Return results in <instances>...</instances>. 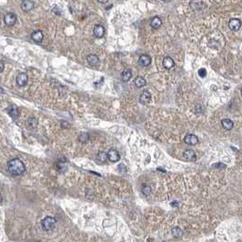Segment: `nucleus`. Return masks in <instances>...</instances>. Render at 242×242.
I'll list each match as a JSON object with an SVG mask.
<instances>
[{
    "instance_id": "f03ea898",
    "label": "nucleus",
    "mask_w": 242,
    "mask_h": 242,
    "mask_svg": "<svg viewBox=\"0 0 242 242\" xmlns=\"http://www.w3.org/2000/svg\"><path fill=\"white\" fill-rule=\"evenodd\" d=\"M56 223V218L53 217H49V216H48V217H46L41 221V226H42V228H43L44 230L48 231V230H51V229L54 228Z\"/></svg>"
},
{
    "instance_id": "c756f323",
    "label": "nucleus",
    "mask_w": 242,
    "mask_h": 242,
    "mask_svg": "<svg viewBox=\"0 0 242 242\" xmlns=\"http://www.w3.org/2000/svg\"><path fill=\"white\" fill-rule=\"evenodd\" d=\"M61 126L63 127V128H68L69 127V124L66 122V121H61Z\"/></svg>"
},
{
    "instance_id": "ddd939ff",
    "label": "nucleus",
    "mask_w": 242,
    "mask_h": 242,
    "mask_svg": "<svg viewBox=\"0 0 242 242\" xmlns=\"http://www.w3.org/2000/svg\"><path fill=\"white\" fill-rule=\"evenodd\" d=\"M241 26V22L240 19L238 18H232L230 19L229 22V27L231 29V30H239L240 27Z\"/></svg>"
},
{
    "instance_id": "6e6552de",
    "label": "nucleus",
    "mask_w": 242,
    "mask_h": 242,
    "mask_svg": "<svg viewBox=\"0 0 242 242\" xmlns=\"http://www.w3.org/2000/svg\"><path fill=\"white\" fill-rule=\"evenodd\" d=\"M184 141L186 144L188 145H190V146H194V145H197L199 143V138L196 135L194 134H188L184 138Z\"/></svg>"
},
{
    "instance_id": "bb28decb",
    "label": "nucleus",
    "mask_w": 242,
    "mask_h": 242,
    "mask_svg": "<svg viewBox=\"0 0 242 242\" xmlns=\"http://www.w3.org/2000/svg\"><path fill=\"white\" fill-rule=\"evenodd\" d=\"M199 75L201 78H204V77L207 75V71H206V69H205V68H201V69H199Z\"/></svg>"
},
{
    "instance_id": "423d86ee",
    "label": "nucleus",
    "mask_w": 242,
    "mask_h": 242,
    "mask_svg": "<svg viewBox=\"0 0 242 242\" xmlns=\"http://www.w3.org/2000/svg\"><path fill=\"white\" fill-rule=\"evenodd\" d=\"M20 7L24 12H29L34 9L35 3L32 0H23L20 5Z\"/></svg>"
},
{
    "instance_id": "b1692460",
    "label": "nucleus",
    "mask_w": 242,
    "mask_h": 242,
    "mask_svg": "<svg viewBox=\"0 0 242 242\" xmlns=\"http://www.w3.org/2000/svg\"><path fill=\"white\" fill-rule=\"evenodd\" d=\"M89 139V135L87 133H82V134L78 137V140L80 142H87Z\"/></svg>"
},
{
    "instance_id": "7ed1b4c3",
    "label": "nucleus",
    "mask_w": 242,
    "mask_h": 242,
    "mask_svg": "<svg viewBox=\"0 0 242 242\" xmlns=\"http://www.w3.org/2000/svg\"><path fill=\"white\" fill-rule=\"evenodd\" d=\"M4 21H5L7 26L13 27L14 25L16 23V14L12 13V12L7 13L5 15V16H4Z\"/></svg>"
},
{
    "instance_id": "aec40b11",
    "label": "nucleus",
    "mask_w": 242,
    "mask_h": 242,
    "mask_svg": "<svg viewBox=\"0 0 242 242\" xmlns=\"http://www.w3.org/2000/svg\"><path fill=\"white\" fill-rule=\"evenodd\" d=\"M134 83L137 87H145L146 84H147L146 80H145L142 77H137L136 79H135Z\"/></svg>"
},
{
    "instance_id": "9b49d317",
    "label": "nucleus",
    "mask_w": 242,
    "mask_h": 242,
    "mask_svg": "<svg viewBox=\"0 0 242 242\" xmlns=\"http://www.w3.org/2000/svg\"><path fill=\"white\" fill-rule=\"evenodd\" d=\"M93 33H94L96 38H101L105 35V27L101 26V25H96L94 27V30H93Z\"/></svg>"
},
{
    "instance_id": "f3484780",
    "label": "nucleus",
    "mask_w": 242,
    "mask_h": 242,
    "mask_svg": "<svg viewBox=\"0 0 242 242\" xmlns=\"http://www.w3.org/2000/svg\"><path fill=\"white\" fill-rule=\"evenodd\" d=\"M221 125L222 127L226 129V130H231L234 127V123L232 122V120H230L229 119H225L221 120Z\"/></svg>"
},
{
    "instance_id": "5701e85b",
    "label": "nucleus",
    "mask_w": 242,
    "mask_h": 242,
    "mask_svg": "<svg viewBox=\"0 0 242 242\" xmlns=\"http://www.w3.org/2000/svg\"><path fill=\"white\" fill-rule=\"evenodd\" d=\"M172 234L174 235V237H176V238H180L183 235V231L181 230L180 228L175 227V228L172 229Z\"/></svg>"
},
{
    "instance_id": "412c9836",
    "label": "nucleus",
    "mask_w": 242,
    "mask_h": 242,
    "mask_svg": "<svg viewBox=\"0 0 242 242\" xmlns=\"http://www.w3.org/2000/svg\"><path fill=\"white\" fill-rule=\"evenodd\" d=\"M96 160L100 163H105V162L108 160V156H107V153L104 152V151H101L97 154L96 156Z\"/></svg>"
},
{
    "instance_id": "a878e982",
    "label": "nucleus",
    "mask_w": 242,
    "mask_h": 242,
    "mask_svg": "<svg viewBox=\"0 0 242 242\" xmlns=\"http://www.w3.org/2000/svg\"><path fill=\"white\" fill-rule=\"evenodd\" d=\"M119 172H121V173H125V172H127V167H126L124 164H119Z\"/></svg>"
},
{
    "instance_id": "c85d7f7f",
    "label": "nucleus",
    "mask_w": 242,
    "mask_h": 242,
    "mask_svg": "<svg viewBox=\"0 0 242 242\" xmlns=\"http://www.w3.org/2000/svg\"><path fill=\"white\" fill-rule=\"evenodd\" d=\"M4 69H5V65H4V63L0 60V73H2V72L4 71Z\"/></svg>"
},
{
    "instance_id": "393cba45",
    "label": "nucleus",
    "mask_w": 242,
    "mask_h": 242,
    "mask_svg": "<svg viewBox=\"0 0 242 242\" xmlns=\"http://www.w3.org/2000/svg\"><path fill=\"white\" fill-rule=\"evenodd\" d=\"M142 193H143L145 196H148V195L151 193V188H150V187L144 186V187L142 188Z\"/></svg>"
},
{
    "instance_id": "7c9ffc66",
    "label": "nucleus",
    "mask_w": 242,
    "mask_h": 242,
    "mask_svg": "<svg viewBox=\"0 0 242 242\" xmlns=\"http://www.w3.org/2000/svg\"><path fill=\"white\" fill-rule=\"evenodd\" d=\"M99 3H101V4H105V3H107L108 2V0H97Z\"/></svg>"
},
{
    "instance_id": "20e7f679",
    "label": "nucleus",
    "mask_w": 242,
    "mask_h": 242,
    "mask_svg": "<svg viewBox=\"0 0 242 242\" xmlns=\"http://www.w3.org/2000/svg\"><path fill=\"white\" fill-rule=\"evenodd\" d=\"M107 156H108V159L110 162H118L119 159H120V156H119V153L118 152V150L112 148V149H109L108 152L107 153Z\"/></svg>"
},
{
    "instance_id": "f257e3e1",
    "label": "nucleus",
    "mask_w": 242,
    "mask_h": 242,
    "mask_svg": "<svg viewBox=\"0 0 242 242\" xmlns=\"http://www.w3.org/2000/svg\"><path fill=\"white\" fill-rule=\"evenodd\" d=\"M7 170L9 171L10 174L13 176L22 175L26 171V167L25 164L20 160L19 159H13L10 161L7 162Z\"/></svg>"
},
{
    "instance_id": "f8f14e48",
    "label": "nucleus",
    "mask_w": 242,
    "mask_h": 242,
    "mask_svg": "<svg viewBox=\"0 0 242 242\" xmlns=\"http://www.w3.org/2000/svg\"><path fill=\"white\" fill-rule=\"evenodd\" d=\"M150 100H151V95H150V93L148 92V90H144L142 92L141 96H140V97H139L140 103H142L144 105H147V104H148L150 102Z\"/></svg>"
},
{
    "instance_id": "1a4fd4ad",
    "label": "nucleus",
    "mask_w": 242,
    "mask_h": 242,
    "mask_svg": "<svg viewBox=\"0 0 242 242\" xmlns=\"http://www.w3.org/2000/svg\"><path fill=\"white\" fill-rule=\"evenodd\" d=\"M138 64L142 67H148L151 64V57L148 55H141L138 59Z\"/></svg>"
},
{
    "instance_id": "6ab92c4d",
    "label": "nucleus",
    "mask_w": 242,
    "mask_h": 242,
    "mask_svg": "<svg viewBox=\"0 0 242 242\" xmlns=\"http://www.w3.org/2000/svg\"><path fill=\"white\" fill-rule=\"evenodd\" d=\"M132 78V73H131V70L130 69H126L122 72V75H121V78L124 82H127L128 81L130 78Z\"/></svg>"
},
{
    "instance_id": "cd10ccee",
    "label": "nucleus",
    "mask_w": 242,
    "mask_h": 242,
    "mask_svg": "<svg viewBox=\"0 0 242 242\" xmlns=\"http://www.w3.org/2000/svg\"><path fill=\"white\" fill-rule=\"evenodd\" d=\"M214 168H226V165L222 164V163H217V164H215L213 165Z\"/></svg>"
},
{
    "instance_id": "39448f33",
    "label": "nucleus",
    "mask_w": 242,
    "mask_h": 242,
    "mask_svg": "<svg viewBox=\"0 0 242 242\" xmlns=\"http://www.w3.org/2000/svg\"><path fill=\"white\" fill-rule=\"evenodd\" d=\"M16 82L17 86H19V87H25V86H27V82H28V76H27L26 73H19V74L16 76Z\"/></svg>"
},
{
    "instance_id": "473e14b6",
    "label": "nucleus",
    "mask_w": 242,
    "mask_h": 242,
    "mask_svg": "<svg viewBox=\"0 0 242 242\" xmlns=\"http://www.w3.org/2000/svg\"><path fill=\"white\" fill-rule=\"evenodd\" d=\"M162 1H165V2H167V1H170V0H162Z\"/></svg>"
},
{
    "instance_id": "2f4dec72",
    "label": "nucleus",
    "mask_w": 242,
    "mask_h": 242,
    "mask_svg": "<svg viewBox=\"0 0 242 242\" xmlns=\"http://www.w3.org/2000/svg\"><path fill=\"white\" fill-rule=\"evenodd\" d=\"M2 202V195L0 194V203Z\"/></svg>"
},
{
    "instance_id": "4be33fe9",
    "label": "nucleus",
    "mask_w": 242,
    "mask_h": 242,
    "mask_svg": "<svg viewBox=\"0 0 242 242\" xmlns=\"http://www.w3.org/2000/svg\"><path fill=\"white\" fill-rule=\"evenodd\" d=\"M27 124L28 128H35L38 127V121L37 119H35V118H29V119H27Z\"/></svg>"
},
{
    "instance_id": "2eb2a0df",
    "label": "nucleus",
    "mask_w": 242,
    "mask_h": 242,
    "mask_svg": "<svg viewBox=\"0 0 242 242\" xmlns=\"http://www.w3.org/2000/svg\"><path fill=\"white\" fill-rule=\"evenodd\" d=\"M174 66H175V62H174V60L171 57L167 56V57H165L163 59V67H165V68L171 69V68L174 67Z\"/></svg>"
},
{
    "instance_id": "9d476101",
    "label": "nucleus",
    "mask_w": 242,
    "mask_h": 242,
    "mask_svg": "<svg viewBox=\"0 0 242 242\" xmlns=\"http://www.w3.org/2000/svg\"><path fill=\"white\" fill-rule=\"evenodd\" d=\"M183 158L185 159V160H187V161L189 162H193L196 160V153L193 151V150H191V149H187V150H185V152L183 153Z\"/></svg>"
},
{
    "instance_id": "a211bd4d",
    "label": "nucleus",
    "mask_w": 242,
    "mask_h": 242,
    "mask_svg": "<svg viewBox=\"0 0 242 242\" xmlns=\"http://www.w3.org/2000/svg\"><path fill=\"white\" fill-rule=\"evenodd\" d=\"M150 25H151V27H153V28H156V29L161 27L162 21L161 19H160V17H159V16H155V17H153L152 20H151Z\"/></svg>"
},
{
    "instance_id": "dca6fc26",
    "label": "nucleus",
    "mask_w": 242,
    "mask_h": 242,
    "mask_svg": "<svg viewBox=\"0 0 242 242\" xmlns=\"http://www.w3.org/2000/svg\"><path fill=\"white\" fill-rule=\"evenodd\" d=\"M87 63H88L89 65L96 66V65L99 62V58H98V56H97L96 55L90 54L87 56Z\"/></svg>"
},
{
    "instance_id": "4468645a",
    "label": "nucleus",
    "mask_w": 242,
    "mask_h": 242,
    "mask_svg": "<svg viewBox=\"0 0 242 242\" xmlns=\"http://www.w3.org/2000/svg\"><path fill=\"white\" fill-rule=\"evenodd\" d=\"M31 38L37 43H41L43 41V38H44V35H43L42 31L37 30V31H35L31 34Z\"/></svg>"
},
{
    "instance_id": "0eeeda50",
    "label": "nucleus",
    "mask_w": 242,
    "mask_h": 242,
    "mask_svg": "<svg viewBox=\"0 0 242 242\" xmlns=\"http://www.w3.org/2000/svg\"><path fill=\"white\" fill-rule=\"evenodd\" d=\"M7 111L8 113V115L14 119H16L18 117H19V110L17 107L16 105H10L7 108Z\"/></svg>"
}]
</instances>
